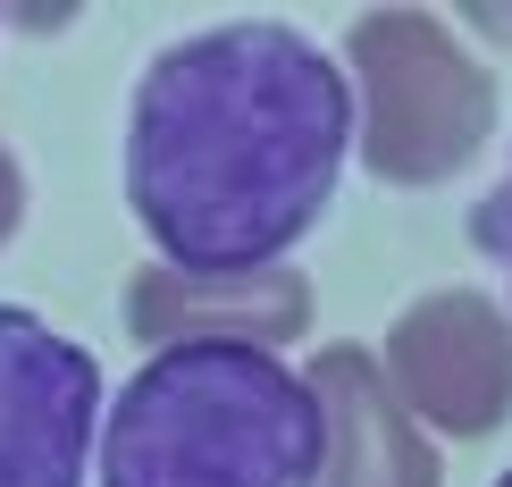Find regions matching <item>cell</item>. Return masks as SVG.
<instances>
[{
	"label": "cell",
	"mask_w": 512,
	"mask_h": 487,
	"mask_svg": "<svg viewBox=\"0 0 512 487\" xmlns=\"http://www.w3.org/2000/svg\"><path fill=\"white\" fill-rule=\"evenodd\" d=\"M353 84L311 34L244 17L160 51L126 110V202L177 278H252L319 227Z\"/></svg>",
	"instance_id": "cell-1"
},
{
	"label": "cell",
	"mask_w": 512,
	"mask_h": 487,
	"mask_svg": "<svg viewBox=\"0 0 512 487\" xmlns=\"http://www.w3.org/2000/svg\"><path fill=\"white\" fill-rule=\"evenodd\" d=\"M328 420L261 345H168L101 420V487H319Z\"/></svg>",
	"instance_id": "cell-2"
},
{
	"label": "cell",
	"mask_w": 512,
	"mask_h": 487,
	"mask_svg": "<svg viewBox=\"0 0 512 487\" xmlns=\"http://www.w3.org/2000/svg\"><path fill=\"white\" fill-rule=\"evenodd\" d=\"M353 84H361V168L387 185H445L487 152L496 84L454 26L429 9L353 17Z\"/></svg>",
	"instance_id": "cell-3"
},
{
	"label": "cell",
	"mask_w": 512,
	"mask_h": 487,
	"mask_svg": "<svg viewBox=\"0 0 512 487\" xmlns=\"http://www.w3.org/2000/svg\"><path fill=\"white\" fill-rule=\"evenodd\" d=\"M378 378L437 437H496L512 420V320L487 294H420L395 311Z\"/></svg>",
	"instance_id": "cell-4"
},
{
	"label": "cell",
	"mask_w": 512,
	"mask_h": 487,
	"mask_svg": "<svg viewBox=\"0 0 512 487\" xmlns=\"http://www.w3.org/2000/svg\"><path fill=\"white\" fill-rule=\"evenodd\" d=\"M101 362L51 320L0 303V487H84Z\"/></svg>",
	"instance_id": "cell-5"
},
{
	"label": "cell",
	"mask_w": 512,
	"mask_h": 487,
	"mask_svg": "<svg viewBox=\"0 0 512 487\" xmlns=\"http://www.w3.org/2000/svg\"><path fill=\"white\" fill-rule=\"evenodd\" d=\"M303 387L319 395V420H328L319 487H445V462L429 446V429L395 404V387L378 378L370 353H353V345L311 353Z\"/></svg>",
	"instance_id": "cell-6"
},
{
	"label": "cell",
	"mask_w": 512,
	"mask_h": 487,
	"mask_svg": "<svg viewBox=\"0 0 512 487\" xmlns=\"http://www.w3.org/2000/svg\"><path fill=\"white\" fill-rule=\"evenodd\" d=\"M126 328L152 353L168 345H261L311 328V278L303 269H252V278H177V269H143L126 286Z\"/></svg>",
	"instance_id": "cell-7"
},
{
	"label": "cell",
	"mask_w": 512,
	"mask_h": 487,
	"mask_svg": "<svg viewBox=\"0 0 512 487\" xmlns=\"http://www.w3.org/2000/svg\"><path fill=\"white\" fill-rule=\"evenodd\" d=\"M471 244L504 269V286H512V168H504V185H496V194L471 210Z\"/></svg>",
	"instance_id": "cell-8"
},
{
	"label": "cell",
	"mask_w": 512,
	"mask_h": 487,
	"mask_svg": "<svg viewBox=\"0 0 512 487\" xmlns=\"http://www.w3.org/2000/svg\"><path fill=\"white\" fill-rule=\"evenodd\" d=\"M17 219H26V168H17V152L0 143V244L17 236Z\"/></svg>",
	"instance_id": "cell-9"
},
{
	"label": "cell",
	"mask_w": 512,
	"mask_h": 487,
	"mask_svg": "<svg viewBox=\"0 0 512 487\" xmlns=\"http://www.w3.org/2000/svg\"><path fill=\"white\" fill-rule=\"evenodd\" d=\"M496 487H512V471H504V479H496Z\"/></svg>",
	"instance_id": "cell-10"
}]
</instances>
